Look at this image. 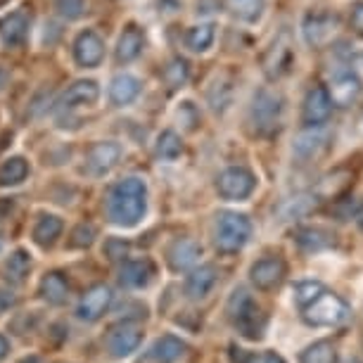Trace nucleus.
Returning a JSON list of instances; mask_svg holds the SVG:
<instances>
[{"label":"nucleus","mask_w":363,"mask_h":363,"mask_svg":"<svg viewBox=\"0 0 363 363\" xmlns=\"http://www.w3.org/2000/svg\"><path fill=\"white\" fill-rule=\"evenodd\" d=\"M242 363H285V359L276 352H262V354H250Z\"/></svg>","instance_id":"58836bf2"},{"label":"nucleus","mask_w":363,"mask_h":363,"mask_svg":"<svg viewBox=\"0 0 363 363\" xmlns=\"http://www.w3.org/2000/svg\"><path fill=\"white\" fill-rule=\"evenodd\" d=\"M349 26L356 36L363 38V3H356L352 8V15H349Z\"/></svg>","instance_id":"4c0bfd02"},{"label":"nucleus","mask_w":363,"mask_h":363,"mask_svg":"<svg viewBox=\"0 0 363 363\" xmlns=\"http://www.w3.org/2000/svg\"><path fill=\"white\" fill-rule=\"evenodd\" d=\"M29 271V259H26L24 252H17L15 257L10 259V264H8V273H12L17 280L24 276V273Z\"/></svg>","instance_id":"e433bc0d"},{"label":"nucleus","mask_w":363,"mask_h":363,"mask_svg":"<svg viewBox=\"0 0 363 363\" xmlns=\"http://www.w3.org/2000/svg\"><path fill=\"white\" fill-rule=\"evenodd\" d=\"M333 114V102L328 98L323 86H313L304 98V107H301V121L304 126H325Z\"/></svg>","instance_id":"9d476101"},{"label":"nucleus","mask_w":363,"mask_h":363,"mask_svg":"<svg viewBox=\"0 0 363 363\" xmlns=\"http://www.w3.org/2000/svg\"><path fill=\"white\" fill-rule=\"evenodd\" d=\"M287 271L285 262L280 257H264L250 269V278L259 290H273Z\"/></svg>","instance_id":"ddd939ff"},{"label":"nucleus","mask_w":363,"mask_h":363,"mask_svg":"<svg viewBox=\"0 0 363 363\" xmlns=\"http://www.w3.org/2000/svg\"><path fill=\"white\" fill-rule=\"evenodd\" d=\"M202 257V247L190 238H181L171 245L169 250V264L174 271H186L190 266L197 264V259Z\"/></svg>","instance_id":"412c9836"},{"label":"nucleus","mask_w":363,"mask_h":363,"mask_svg":"<svg viewBox=\"0 0 363 363\" xmlns=\"http://www.w3.org/2000/svg\"><path fill=\"white\" fill-rule=\"evenodd\" d=\"M162 77H164V81H167L169 88H181L188 81V65H186V60H181V57L171 60V62L164 67Z\"/></svg>","instance_id":"7c9ffc66"},{"label":"nucleus","mask_w":363,"mask_h":363,"mask_svg":"<svg viewBox=\"0 0 363 363\" xmlns=\"http://www.w3.org/2000/svg\"><path fill=\"white\" fill-rule=\"evenodd\" d=\"M60 230H62V221L57 216H43L38 221L36 230H33V235H36L40 245H50L60 235Z\"/></svg>","instance_id":"2f4dec72"},{"label":"nucleus","mask_w":363,"mask_h":363,"mask_svg":"<svg viewBox=\"0 0 363 363\" xmlns=\"http://www.w3.org/2000/svg\"><path fill=\"white\" fill-rule=\"evenodd\" d=\"M216 278L218 273L214 266H200V269H195L193 273L188 276L186 280V294L190 299H204L207 294L211 292V287L216 285Z\"/></svg>","instance_id":"4be33fe9"},{"label":"nucleus","mask_w":363,"mask_h":363,"mask_svg":"<svg viewBox=\"0 0 363 363\" xmlns=\"http://www.w3.org/2000/svg\"><path fill=\"white\" fill-rule=\"evenodd\" d=\"M26 174H29V164L22 157H12L0 167V183L3 186H17V183L24 181Z\"/></svg>","instance_id":"c756f323"},{"label":"nucleus","mask_w":363,"mask_h":363,"mask_svg":"<svg viewBox=\"0 0 363 363\" xmlns=\"http://www.w3.org/2000/svg\"><path fill=\"white\" fill-rule=\"evenodd\" d=\"M266 0H225V8L230 10L233 17L242 22H257L264 12Z\"/></svg>","instance_id":"a878e982"},{"label":"nucleus","mask_w":363,"mask_h":363,"mask_svg":"<svg viewBox=\"0 0 363 363\" xmlns=\"http://www.w3.org/2000/svg\"><path fill=\"white\" fill-rule=\"evenodd\" d=\"M225 313H228V318L233 320V325L238 328L242 337L259 340L264 335L266 318L262 309L257 306V301L252 299V294L245 290V287H238V290L230 294Z\"/></svg>","instance_id":"7ed1b4c3"},{"label":"nucleus","mask_w":363,"mask_h":363,"mask_svg":"<svg viewBox=\"0 0 363 363\" xmlns=\"http://www.w3.org/2000/svg\"><path fill=\"white\" fill-rule=\"evenodd\" d=\"M214 24H197V26H190L188 33H186V48L193 52H204L209 50L211 43H214Z\"/></svg>","instance_id":"393cba45"},{"label":"nucleus","mask_w":363,"mask_h":363,"mask_svg":"<svg viewBox=\"0 0 363 363\" xmlns=\"http://www.w3.org/2000/svg\"><path fill=\"white\" fill-rule=\"evenodd\" d=\"M316 195H297L292 197V200H285L283 204H280V216H283V221H292V218H301L306 216L311 209H316Z\"/></svg>","instance_id":"b1692460"},{"label":"nucleus","mask_w":363,"mask_h":363,"mask_svg":"<svg viewBox=\"0 0 363 363\" xmlns=\"http://www.w3.org/2000/svg\"><path fill=\"white\" fill-rule=\"evenodd\" d=\"M140 79L133 77V74H116L109 84V100L116 107H126L140 95Z\"/></svg>","instance_id":"a211bd4d"},{"label":"nucleus","mask_w":363,"mask_h":363,"mask_svg":"<svg viewBox=\"0 0 363 363\" xmlns=\"http://www.w3.org/2000/svg\"><path fill=\"white\" fill-rule=\"evenodd\" d=\"M157 356L164 361V363H169V361H176L178 356L183 354V345L178 340H174V337H164L160 345H157Z\"/></svg>","instance_id":"72a5a7b5"},{"label":"nucleus","mask_w":363,"mask_h":363,"mask_svg":"<svg viewBox=\"0 0 363 363\" xmlns=\"http://www.w3.org/2000/svg\"><path fill=\"white\" fill-rule=\"evenodd\" d=\"M26 33H29V15L22 10L12 12V15L0 19V40L5 45L15 48V45H22Z\"/></svg>","instance_id":"6ab92c4d"},{"label":"nucleus","mask_w":363,"mask_h":363,"mask_svg":"<svg viewBox=\"0 0 363 363\" xmlns=\"http://www.w3.org/2000/svg\"><path fill=\"white\" fill-rule=\"evenodd\" d=\"M345 363H361V361H356V359H347Z\"/></svg>","instance_id":"ea45409f"},{"label":"nucleus","mask_w":363,"mask_h":363,"mask_svg":"<svg viewBox=\"0 0 363 363\" xmlns=\"http://www.w3.org/2000/svg\"><path fill=\"white\" fill-rule=\"evenodd\" d=\"M183 152V140L178 138L176 131H164L155 143V155L164 162H174Z\"/></svg>","instance_id":"bb28decb"},{"label":"nucleus","mask_w":363,"mask_h":363,"mask_svg":"<svg viewBox=\"0 0 363 363\" xmlns=\"http://www.w3.org/2000/svg\"><path fill=\"white\" fill-rule=\"evenodd\" d=\"M340 19L330 15V12H311L304 17L301 31H304V40L311 48H323L333 40V36L337 33Z\"/></svg>","instance_id":"1a4fd4ad"},{"label":"nucleus","mask_w":363,"mask_h":363,"mask_svg":"<svg viewBox=\"0 0 363 363\" xmlns=\"http://www.w3.org/2000/svg\"><path fill=\"white\" fill-rule=\"evenodd\" d=\"M361 91H363L361 79L356 77L354 72H349V69L335 72L330 77V84H328V88H325V93H328V98H330L333 107H340V109L352 107L354 102L361 98Z\"/></svg>","instance_id":"6e6552de"},{"label":"nucleus","mask_w":363,"mask_h":363,"mask_svg":"<svg viewBox=\"0 0 363 363\" xmlns=\"http://www.w3.org/2000/svg\"><path fill=\"white\" fill-rule=\"evenodd\" d=\"M280 121H283V98L280 93L271 88H262L250 107V124L259 135H273L278 133Z\"/></svg>","instance_id":"20e7f679"},{"label":"nucleus","mask_w":363,"mask_h":363,"mask_svg":"<svg viewBox=\"0 0 363 363\" xmlns=\"http://www.w3.org/2000/svg\"><path fill=\"white\" fill-rule=\"evenodd\" d=\"M323 292V285L316 283V280H301V283L294 285V301L304 309L311 299H316L318 294Z\"/></svg>","instance_id":"473e14b6"},{"label":"nucleus","mask_w":363,"mask_h":363,"mask_svg":"<svg viewBox=\"0 0 363 363\" xmlns=\"http://www.w3.org/2000/svg\"><path fill=\"white\" fill-rule=\"evenodd\" d=\"M105 57V40L100 38L98 31L93 29H86L81 31L77 40H74V60H77L79 67H98Z\"/></svg>","instance_id":"9b49d317"},{"label":"nucleus","mask_w":363,"mask_h":363,"mask_svg":"<svg viewBox=\"0 0 363 363\" xmlns=\"http://www.w3.org/2000/svg\"><path fill=\"white\" fill-rule=\"evenodd\" d=\"M100 88L95 81H77L72 84L60 98V107L62 109H77V107H88L98 100Z\"/></svg>","instance_id":"f3484780"},{"label":"nucleus","mask_w":363,"mask_h":363,"mask_svg":"<svg viewBox=\"0 0 363 363\" xmlns=\"http://www.w3.org/2000/svg\"><path fill=\"white\" fill-rule=\"evenodd\" d=\"M328 143H330V133L323 126H306V131L297 135V140H294V155L299 160H313L320 152H325Z\"/></svg>","instance_id":"2eb2a0df"},{"label":"nucleus","mask_w":363,"mask_h":363,"mask_svg":"<svg viewBox=\"0 0 363 363\" xmlns=\"http://www.w3.org/2000/svg\"><path fill=\"white\" fill-rule=\"evenodd\" d=\"M294 242L299 245V250L316 255V252H325L335 247L337 245V235L328 228H320V225H304V228H297V233H294Z\"/></svg>","instance_id":"4468645a"},{"label":"nucleus","mask_w":363,"mask_h":363,"mask_svg":"<svg viewBox=\"0 0 363 363\" xmlns=\"http://www.w3.org/2000/svg\"><path fill=\"white\" fill-rule=\"evenodd\" d=\"M121 152L124 150H121L119 143H98L91 150V155H88V169H91V174L95 176L109 174L116 167V162L121 160Z\"/></svg>","instance_id":"dca6fc26"},{"label":"nucleus","mask_w":363,"mask_h":363,"mask_svg":"<svg viewBox=\"0 0 363 363\" xmlns=\"http://www.w3.org/2000/svg\"><path fill=\"white\" fill-rule=\"evenodd\" d=\"M299 363H337V354L328 340H318L301 352Z\"/></svg>","instance_id":"cd10ccee"},{"label":"nucleus","mask_w":363,"mask_h":363,"mask_svg":"<svg viewBox=\"0 0 363 363\" xmlns=\"http://www.w3.org/2000/svg\"><path fill=\"white\" fill-rule=\"evenodd\" d=\"M109 299H112V294H109L107 287H93L91 292L86 294L84 299H81V306H79V316L86 318V320H93L98 318L102 311H105V306L109 304Z\"/></svg>","instance_id":"5701e85b"},{"label":"nucleus","mask_w":363,"mask_h":363,"mask_svg":"<svg viewBox=\"0 0 363 363\" xmlns=\"http://www.w3.org/2000/svg\"><path fill=\"white\" fill-rule=\"evenodd\" d=\"M150 276H152V264H150L147 259H143V262H128L124 269H121V283L128 287L145 285Z\"/></svg>","instance_id":"c85d7f7f"},{"label":"nucleus","mask_w":363,"mask_h":363,"mask_svg":"<svg viewBox=\"0 0 363 363\" xmlns=\"http://www.w3.org/2000/svg\"><path fill=\"white\" fill-rule=\"evenodd\" d=\"M147 188L143 183V178H124L116 186L109 190L107 197V214L116 225H124V228H131V225H138L140 218L145 216L147 209Z\"/></svg>","instance_id":"f257e3e1"},{"label":"nucleus","mask_w":363,"mask_h":363,"mask_svg":"<svg viewBox=\"0 0 363 363\" xmlns=\"http://www.w3.org/2000/svg\"><path fill=\"white\" fill-rule=\"evenodd\" d=\"M352 183H354L352 171H349V169H335L333 174L320 178L316 190H313V195H316L318 202H337L340 197L347 195V190L352 188Z\"/></svg>","instance_id":"f8f14e48"},{"label":"nucleus","mask_w":363,"mask_h":363,"mask_svg":"<svg viewBox=\"0 0 363 363\" xmlns=\"http://www.w3.org/2000/svg\"><path fill=\"white\" fill-rule=\"evenodd\" d=\"M255 186L257 178L247 167H228L216 181V190L223 200H245L255 193Z\"/></svg>","instance_id":"423d86ee"},{"label":"nucleus","mask_w":363,"mask_h":363,"mask_svg":"<svg viewBox=\"0 0 363 363\" xmlns=\"http://www.w3.org/2000/svg\"><path fill=\"white\" fill-rule=\"evenodd\" d=\"M252 238V221L245 214L238 211H225L218 216L216 230H214V245L225 255L242 250Z\"/></svg>","instance_id":"39448f33"},{"label":"nucleus","mask_w":363,"mask_h":363,"mask_svg":"<svg viewBox=\"0 0 363 363\" xmlns=\"http://www.w3.org/2000/svg\"><path fill=\"white\" fill-rule=\"evenodd\" d=\"M143 45H145V36L135 24H128L119 36V43H116V62L119 65H128L133 62L135 57L143 52Z\"/></svg>","instance_id":"aec40b11"},{"label":"nucleus","mask_w":363,"mask_h":363,"mask_svg":"<svg viewBox=\"0 0 363 363\" xmlns=\"http://www.w3.org/2000/svg\"><path fill=\"white\" fill-rule=\"evenodd\" d=\"M43 292L50 301H62L67 294V285L60 276H48L43 283Z\"/></svg>","instance_id":"c9c22d12"},{"label":"nucleus","mask_w":363,"mask_h":363,"mask_svg":"<svg viewBox=\"0 0 363 363\" xmlns=\"http://www.w3.org/2000/svg\"><path fill=\"white\" fill-rule=\"evenodd\" d=\"M301 318L311 328H340L352 318V306L340 294L323 290L301 309Z\"/></svg>","instance_id":"f03ea898"},{"label":"nucleus","mask_w":363,"mask_h":363,"mask_svg":"<svg viewBox=\"0 0 363 363\" xmlns=\"http://www.w3.org/2000/svg\"><path fill=\"white\" fill-rule=\"evenodd\" d=\"M55 8L67 19H79L86 10V0H55Z\"/></svg>","instance_id":"f704fd0d"},{"label":"nucleus","mask_w":363,"mask_h":363,"mask_svg":"<svg viewBox=\"0 0 363 363\" xmlns=\"http://www.w3.org/2000/svg\"><path fill=\"white\" fill-rule=\"evenodd\" d=\"M292 62H294L292 40H290V36H287V31H283L280 36L273 38V43L269 45V50H266V55H264V60H262L264 74L271 81H278L292 69Z\"/></svg>","instance_id":"0eeeda50"}]
</instances>
